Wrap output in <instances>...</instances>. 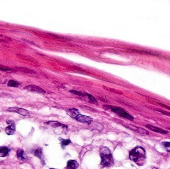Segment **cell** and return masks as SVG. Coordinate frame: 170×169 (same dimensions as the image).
Instances as JSON below:
<instances>
[{
	"label": "cell",
	"mask_w": 170,
	"mask_h": 169,
	"mask_svg": "<svg viewBox=\"0 0 170 169\" xmlns=\"http://www.w3.org/2000/svg\"><path fill=\"white\" fill-rule=\"evenodd\" d=\"M130 159L139 166L144 164L146 159V152L143 148L137 147L131 150L129 153Z\"/></svg>",
	"instance_id": "6da1fadb"
},
{
	"label": "cell",
	"mask_w": 170,
	"mask_h": 169,
	"mask_svg": "<svg viewBox=\"0 0 170 169\" xmlns=\"http://www.w3.org/2000/svg\"><path fill=\"white\" fill-rule=\"evenodd\" d=\"M101 164L103 167H110L114 164V160L110 150L106 147H102L100 149Z\"/></svg>",
	"instance_id": "7a4b0ae2"
},
{
	"label": "cell",
	"mask_w": 170,
	"mask_h": 169,
	"mask_svg": "<svg viewBox=\"0 0 170 169\" xmlns=\"http://www.w3.org/2000/svg\"><path fill=\"white\" fill-rule=\"evenodd\" d=\"M111 110L120 117L125 118L126 119H130V120H133L134 119L132 116L129 114L128 113L125 112L123 109H122L121 108H118V107H111Z\"/></svg>",
	"instance_id": "3957f363"
},
{
	"label": "cell",
	"mask_w": 170,
	"mask_h": 169,
	"mask_svg": "<svg viewBox=\"0 0 170 169\" xmlns=\"http://www.w3.org/2000/svg\"><path fill=\"white\" fill-rule=\"evenodd\" d=\"M8 110L10 112H15L19 114L23 115L24 116H29V112L27 110L24 109L23 108H16V107H13V108H9Z\"/></svg>",
	"instance_id": "277c9868"
},
{
	"label": "cell",
	"mask_w": 170,
	"mask_h": 169,
	"mask_svg": "<svg viewBox=\"0 0 170 169\" xmlns=\"http://www.w3.org/2000/svg\"><path fill=\"white\" fill-rule=\"evenodd\" d=\"M24 89L29 91L36 92L40 93H46V91L43 89L38 86H35V85H28V86H26V87H24Z\"/></svg>",
	"instance_id": "5b68a950"
},
{
	"label": "cell",
	"mask_w": 170,
	"mask_h": 169,
	"mask_svg": "<svg viewBox=\"0 0 170 169\" xmlns=\"http://www.w3.org/2000/svg\"><path fill=\"white\" fill-rule=\"evenodd\" d=\"M75 119L77 120V121L81 122H83V123H90L93 120V119L90 117L84 116V115H83L80 113L78 114Z\"/></svg>",
	"instance_id": "8992f818"
},
{
	"label": "cell",
	"mask_w": 170,
	"mask_h": 169,
	"mask_svg": "<svg viewBox=\"0 0 170 169\" xmlns=\"http://www.w3.org/2000/svg\"><path fill=\"white\" fill-rule=\"evenodd\" d=\"M79 166L78 163L75 160H69L68 161L66 168L67 169H76Z\"/></svg>",
	"instance_id": "52a82bcc"
},
{
	"label": "cell",
	"mask_w": 170,
	"mask_h": 169,
	"mask_svg": "<svg viewBox=\"0 0 170 169\" xmlns=\"http://www.w3.org/2000/svg\"><path fill=\"white\" fill-rule=\"evenodd\" d=\"M67 113L70 117L72 118L73 119H75L76 117V116L78 115V114H79V111L76 108L70 109L67 111Z\"/></svg>",
	"instance_id": "ba28073f"
},
{
	"label": "cell",
	"mask_w": 170,
	"mask_h": 169,
	"mask_svg": "<svg viewBox=\"0 0 170 169\" xmlns=\"http://www.w3.org/2000/svg\"><path fill=\"white\" fill-rule=\"evenodd\" d=\"M11 124V125L9 126L6 128L5 132L7 135H13L15 133V126L14 122Z\"/></svg>",
	"instance_id": "9c48e42d"
},
{
	"label": "cell",
	"mask_w": 170,
	"mask_h": 169,
	"mask_svg": "<svg viewBox=\"0 0 170 169\" xmlns=\"http://www.w3.org/2000/svg\"><path fill=\"white\" fill-rule=\"evenodd\" d=\"M17 156L18 158L19 159L21 160H25L27 158L24 152L22 149H19L17 151Z\"/></svg>",
	"instance_id": "30bf717a"
},
{
	"label": "cell",
	"mask_w": 170,
	"mask_h": 169,
	"mask_svg": "<svg viewBox=\"0 0 170 169\" xmlns=\"http://www.w3.org/2000/svg\"><path fill=\"white\" fill-rule=\"evenodd\" d=\"M9 149L6 147H0V157H5L8 155Z\"/></svg>",
	"instance_id": "8fae6325"
},
{
	"label": "cell",
	"mask_w": 170,
	"mask_h": 169,
	"mask_svg": "<svg viewBox=\"0 0 170 169\" xmlns=\"http://www.w3.org/2000/svg\"><path fill=\"white\" fill-rule=\"evenodd\" d=\"M146 127H147L149 129L151 130L152 131H154V132H156L165 133V134L167 133V131H164L163 130L158 128H157V127H154V126L150 125H147L146 126Z\"/></svg>",
	"instance_id": "7c38bea8"
},
{
	"label": "cell",
	"mask_w": 170,
	"mask_h": 169,
	"mask_svg": "<svg viewBox=\"0 0 170 169\" xmlns=\"http://www.w3.org/2000/svg\"><path fill=\"white\" fill-rule=\"evenodd\" d=\"M35 155L36 157L39 158L40 159L42 160V149L41 148H39L35 150Z\"/></svg>",
	"instance_id": "4fadbf2b"
},
{
	"label": "cell",
	"mask_w": 170,
	"mask_h": 169,
	"mask_svg": "<svg viewBox=\"0 0 170 169\" xmlns=\"http://www.w3.org/2000/svg\"><path fill=\"white\" fill-rule=\"evenodd\" d=\"M19 85L18 82L14 80H9L8 83V86L9 87H17Z\"/></svg>",
	"instance_id": "5bb4252c"
},
{
	"label": "cell",
	"mask_w": 170,
	"mask_h": 169,
	"mask_svg": "<svg viewBox=\"0 0 170 169\" xmlns=\"http://www.w3.org/2000/svg\"><path fill=\"white\" fill-rule=\"evenodd\" d=\"M61 145L62 146V147H65V146H67L69 144L71 143V141H70L69 139H61Z\"/></svg>",
	"instance_id": "9a60e30c"
},
{
	"label": "cell",
	"mask_w": 170,
	"mask_h": 169,
	"mask_svg": "<svg viewBox=\"0 0 170 169\" xmlns=\"http://www.w3.org/2000/svg\"><path fill=\"white\" fill-rule=\"evenodd\" d=\"M162 146L163 147L166 149L168 152H170V142H163L162 143Z\"/></svg>",
	"instance_id": "2e32d148"
},
{
	"label": "cell",
	"mask_w": 170,
	"mask_h": 169,
	"mask_svg": "<svg viewBox=\"0 0 170 169\" xmlns=\"http://www.w3.org/2000/svg\"><path fill=\"white\" fill-rule=\"evenodd\" d=\"M53 169V168H51V169Z\"/></svg>",
	"instance_id": "e0dca14e"
}]
</instances>
